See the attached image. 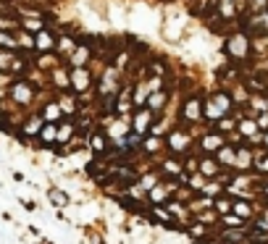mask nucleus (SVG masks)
Returning <instances> with one entry per match:
<instances>
[{"label":"nucleus","mask_w":268,"mask_h":244,"mask_svg":"<svg viewBox=\"0 0 268 244\" xmlns=\"http://www.w3.org/2000/svg\"><path fill=\"white\" fill-rule=\"evenodd\" d=\"M234 129V121H229V118H218V132H232Z\"/></svg>","instance_id":"obj_40"},{"label":"nucleus","mask_w":268,"mask_h":244,"mask_svg":"<svg viewBox=\"0 0 268 244\" xmlns=\"http://www.w3.org/2000/svg\"><path fill=\"white\" fill-rule=\"evenodd\" d=\"M53 79H56L58 89H68V87H71V76H68L63 68H56V71H53Z\"/></svg>","instance_id":"obj_23"},{"label":"nucleus","mask_w":268,"mask_h":244,"mask_svg":"<svg viewBox=\"0 0 268 244\" xmlns=\"http://www.w3.org/2000/svg\"><path fill=\"white\" fill-rule=\"evenodd\" d=\"M13 63V50H3L0 48V71H8Z\"/></svg>","instance_id":"obj_30"},{"label":"nucleus","mask_w":268,"mask_h":244,"mask_svg":"<svg viewBox=\"0 0 268 244\" xmlns=\"http://www.w3.org/2000/svg\"><path fill=\"white\" fill-rule=\"evenodd\" d=\"M42 116H34V118H29L27 124H24V129H21V132H24V136H40V129H42Z\"/></svg>","instance_id":"obj_15"},{"label":"nucleus","mask_w":268,"mask_h":244,"mask_svg":"<svg viewBox=\"0 0 268 244\" xmlns=\"http://www.w3.org/2000/svg\"><path fill=\"white\" fill-rule=\"evenodd\" d=\"M229 110H232V97H229L226 92H216V95H210L208 100H205V105H203V116H205V118H210V121L224 118Z\"/></svg>","instance_id":"obj_1"},{"label":"nucleus","mask_w":268,"mask_h":244,"mask_svg":"<svg viewBox=\"0 0 268 244\" xmlns=\"http://www.w3.org/2000/svg\"><path fill=\"white\" fill-rule=\"evenodd\" d=\"M239 132H242L244 136H255V134H258V124H255V121H242V124H239Z\"/></svg>","instance_id":"obj_32"},{"label":"nucleus","mask_w":268,"mask_h":244,"mask_svg":"<svg viewBox=\"0 0 268 244\" xmlns=\"http://www.w3.org/2000/svg\"><path fill=\"white\" fill-rule=\"evenodd\" d=\"M56 48H58V53H74L76 42L71 40V37H60V40H56Z\"/></svg>","instance_id":"obj_29"},{"label":"nucleus","mask_w":268,"mask_h":244,"mask_svg":"<svg viewBox=\"0 0 268 244\" xmlns=\"http://www.w3.org/2000/svg\"><path fill=\"white\" fill-rule=\"evenodd\" d=\"M184 118H189V121H200L203 118V103H200V97H189V100L184 103Z\"/></svg>","instance_id":"obj_10"},{"label":"nucleus","mask_w":268,"mask_h":244,"mask_svg":"<svg viewBox=\"0 0 268 244\" xmlns=\"http://www.w3.org/2000/svg\"><path fill=\"white\" fill-rule=\"evenodd\" d=\"M21 27H24L27 32H32V34H37V32H42V29H45V24H42V19H37V16L21 19Z\"/></svg>","instance_id":"obj_22"},{"label":"nucleus","mask_w":268,"mask_h":244,"mask_svg":"<svg viewBox=\"0 0 268 244\" xmlns=\"http://www.w3.org/2000/svg\"><path fill=\"white\" fill-rule=\"evenodd\" d=\"M129 134V118L126 116H119V121H113L108 126V136L111 139H121V136Z\"/></svg>","instance_id":"obj_11"},{"label":"nucleus","mask_w":268,"mask_h":244,"mask_svg":"<svg viewBox=\"0 0 268 244\" xmlns=\"http://www.w3.org/2000/svg\"><path fill=\"white\" fill-rule=\"evenodd\" d=\"M40 139L48 142V144L56 142V139H58V124H48V121H45L42 129H40Z\"/></svg>","instance_id":"obj_16"},{"label":"nucleus","mask_w":268,"mask_h":244,"mask_svg":"<svg viewBox=\"0 0 268 244\" xmlns=\"http://www.w3.org/2000/svg\"><path fill=\"white\" fill-rule=\"evenodd\" d=\"M168 147H171V152H184L189 147V134L187 132H181V129H174L171 134H168Z\"/></svg>","instance_id":"obj_7"},{"label":"nucleus","mask_w":268,"mask_h":244,"mask_svg":"<svg viewBox=\"0 0 268 244\" xmlns=\"http://www.w3.org/2000/svg\"><path fill=\"white\" fill-rule=\"evenodd\" d=\"M89 55H92V53H89L87 45H76V50L71 53V66L74 68H84L87 66V60H89Z\"/></svg>","instance_id":"obj_12"},{"label":"nucleus","mask_w":268,"mask_h":244,"mask_svg":"<svg viewBox=\"0 0 268 244\" xmlns=\"http://www.w3.org/2000/svg\"><path fill=\"white\" fill-rule=\"evenodd\" d=\"M200 144H203L205 152H218L221 147H224V136H221V132H216V134H205Z\"/></svg>","instance_id":"obj_13"},{"label":"nucleus","mask_w":268,"mask_h":244,"mask_svg":"<svg viewBox=\"0 0 268 244\" xmlns=\"http://www.w3.org/2000/svg\"><path fill=\"white\" fill-rule=\"evenodd\" d=\"M252 105H255L258 110H268V100H263V97H255V100H252Z\"/></svg>","instance_id":"obj_43"},{"label":"nucleus","mask_w":268,"mask_h":244,"mask_svg":"<svg viewBox=\"0 0 268 244\" xmlns=\"http://www.w3.org/2000/svg\"><path fill=\"white\" fill-rule=\"evenodd\" d=\"M252 5H255V8H263V5H266V0H252Z\"/></svg>","instance_id":"obj_47"},{"label":"nucleus","mask_w":268,"mask_h":244,"mask_svg":"<svg viewBox=\"0 0 268 244\" xmlns=\"http://www.w3.org/2000/svg\"><path fill=\"white\" fill-rule=\"evenodd\" d=\"M250 160H252V152L247 150V147H239V150H237V160H234V165H237V168H247V165H250Z\"/></svg>","instance_id":"obj_24"},{"label":"nucleus","mask_w":268,"mask_h":244,"mask_svg":"<svg viewBox=\"0 0 268 244\" xmlns=\"http://www.w3.org/2000/svg\"><path fill=\"white\" fill-rule=\"evenodd\" d=\"M74 134V124L71 121H63V124H58V139L56 142H68Z\"/></svg>","instance_id":"obj_26"},{"label":"nucleus","mask_w":268,"mask_h":244,"mask_svg":"<svg viewBox=\"0 0 268 244\" xmlns=\"http://www.w3.org/2000/svg\"><path fill=\"white\" fill-rule=\"evenodd\" d=\"M150 92H152V89H150L148 81H140V84H137V92H134V105H145Z\"/></svg>","instance_id":"obj_21"},{"label":"nucleus","mask_w":268,"mask_h":244,"mask_svg":"<svg viewBox=\"0 0 268 244\" xmlns=\"http://www.w3.org/2000/svg\"><path fill=\"white\" fill-rule=\"evenodd\" d=\"M60 110H63L66 113V116H71V113H76V103L71 100V97H60Z\"/></svg>","instance_id":"obj_33"},{"label":"nucleus","mask_w":268,"mask_h":244,"mask_svg":"<svg viewBox=\"0 0 268 244\" xmlns=\"http://www.w3.org/2000/svg\"><path fill=\"white\" fill-rule=\"evenodd\" d=\"M142 150H145V152H158V150H160V139H158V136H150V139H145V142H142Z\"/></svg>","instance_id":"obj_35"},{"label":"nucleus","mask_w":268,"mask_h":244,"mask_svg":"<svg viewBox=\"0 0 268 244\" xmlns=\"http://www.w3.org/2000/svg\"><path fill=\"white\" fill-rule=\"evenodd\" d=\"M232 213H234V216H239V218H244V220H247V218L252 216V208H250V202L237 200V202H232Z\"/></svg>","instance_id":"obj_20"},{"label":"nucleus","mask_w":268,"mask_h":244,"mask_svg":"<svg viewBox=\"0 0 268 244\" xmlns=\"http://www.w3.org/2000/svg\"><path fill=\"white\" fill-rule=\"evenodd\" d=\"M89 144H92V150H95V152H103V150H105V136H103V134H95Z\"/></svg>","instance_id":"obj_37"},{"label":"nucleus","mask_w":268,"mask_h":244,"mask_svg":"<svg viewBox=\"0 0 268 244\" xmlns=\"http://www.w3.org/2000/svg\"><path fill=\"white\" fill-rule=\"evenodd\" d=\"M60 105L58 103H48V108H45V113H42V121H48V124H56V118L60 116Z\"/></svg>","instance_id":"obj_25"},{"label":"nucleus","mask_w":268,"mask_h":244,"mask_svg":"<svg viewBox=\"0 0 268 244\" xmlns=\"http://www.w3.org/2000/svg\"><path fill=\"white\" fill-rule=\"evenodd\" d=\"M263 192H266V194H268V184H266V187H263Z\"/></svg>","instance_id":"obj_49"},{"label":"nucleus","mask_w":268,"mask_h":244,"mask_svg":"<svg viewBox=\"0 0 268 244\" xmlns=\"http://www.w3.org/2000/svg\"><path fill=\"white\" fill-rule=\"evenodd\" d=\"M11 27H13L11 19H0V32H5V29H11Z\"/></svg>","instance_id":"obj_45"},{"label":"nucleus","mask_w":268,"mask_h":244,"mask_svg":"<svg viewBox=\"0 0 268 244\" xmlns=\"http://www.w3.org/2000/svg\"><path fill=\"white\" fill-rule=\"evenodd\" d=\"M11 97L19 105H29L34 100V89H32L29 81H13V84H11Z\"/></svg>","instance_id":"obj_3"},{"label":"nucleus","mask_w":268,"mask_h":244,"mask_svg":"<svg viewBox=\"0 0 268 244\" xmlns=\"http://www.w3.org/2000/svg\"><path fill=\"white\" fill-rule=\"evenodd\" d=\"M168 213H171V216H184V208H181L179 202H171L168 205Z\"/></svg>","instance_id":"obj_41"},{"label":"nucleus","mask_w":268,"mask_h":244,"mask_svg":"<svg viewBox=\"0 0 268 244\" xmlns=\"http://www.w3.org/2000/svg\"><path fill=\"white\" fill-rule=\"evenodd\" d=\"M132 105H134V97H132V87H126V89H119V100H116V105H113V113H119V116H126V113L132 110Z\"/></svg>","instance_id":"obj_8"},{"label":"nucleus","mask_w":268,"mask_h":244,"mask_svg":"<svg viewBox=\"0 0 268 244\" xmlns=\"http://www.w3.org/2000/svg\"><path fill=\"white\" fill-rule=\"evenodd\" d=\"M197 171L203 173V176H216L218 173V160H213V158H203L200 163H197Z\"/></svg>","instance_id":"obj_14"},{"label":"nucleus","mask_w":268,"mask_h":244,"mask_svg":"<svg viewBox=\"0 0 268 244\" xmlns=\"http://www.w3.org/2000/svg\"><path fill=\"white\" fill-rule=\"evenodd\" d=\"M174 192H176V184H155L152 189H148V197H150V202L160 205L163 200H168Z\"/></svg>","instance_id":"obj_9"},{"label":"nucleus","mask_w":268,"mask_h":244,"mask_svg":"<svg viewBox=\"0 0 268 244\" xmlns=\"http://www.w3.org/2000/svg\"><path fill=\"white\" fill-rule=\"evenodd\" d=\"M224 223H226V226H242V223H244V218L234 216V213H226V216H224Z\"/></svg>","instance_id":"obj_38"},{"label":"nucleus","mask_w":268,"mask_h":244,"mask_svg":"<svg viewBox=\"0 0 268 244\" xmlns=\"http://www.w3.org/2000/svg\"><path fill=\"white\" fill-rule=\"evenodd\" d=\"M150 126H152V110L150 108H140L137 110V116H134V121H132V129L137 134H148Z\"/></svg>","instance_id":"obj_5"},{"label":"nucleus","mask_w":268,"mask_h":244,"mask_svg":"<svg viewBox=\"0 0 268 244\" xmlns=\"http://www.w3.org/2000/svg\"><path fill=\"white\" fill-rule=\"evenodd\" d=\"M263 142H266V144H268V132H266V136H263Z\"/></svg>","instance_id":"obj_48"},{"label":"nucleus","mask_w":268,"mask_h":244,"mask_svg":"<svg viewBox=\"0 0 268 244\" xmlns=\"http://www.w3.org/2000/svg\"><path fill=\"white\" fill-rule=\"evenodd\" d=\"M258 168L263 173H268V158H258Z\"/></svg>","instance_id":"obj_44"},{"label":"nucleus","mask_w":268,"mask_h":244,"mask_svg":"<svg viewBox=\"0 0 268 244\" xmlns=\"http://www.w3.org/2000/svg\"><path fill=\"white\" fill-rule=\"evenodd\" d=\"M48 197H50V200L56 202V205H60V208H63V205L68 202V197H66V194H60V192H56V189H50Z\"/></svg>","instance_id":"obj_36"},{"label":"nucleus","mask_w":268,"mask_h":244,"mask_svg":"<svg viewBox=\"0 0 268 244\" xmlns=\"http://www.w3.org/2000/svg\"><path fill=\"white\" fill-rule=\"evenodd\" d=\"M226 53L232 58H247V53H250V42H247V37L244 34H234V37H229V42H226Z\"/></svg>","instance_id":"obj_2"},{"label":"nucleus","mask_w":268,"mask_h":244,"mask_svg":"<svg viewBox=\"0 0 268 244\" xmlns=\"http://www.w3.org/2000/svg\"><path fill=\"white\" fill-rule=\"evenodd\" d=\"M16 42H19V48H24V50H34V34L21 32V34L16 37Z\"/></svg>","instance_id":"obj_31"},{"label":"nucleus","mask_w":268,"mask_h":244,"mask_svg":"<svg viewBox=\"0 0 268 244\" xmlns=\"http://www.w3.org/2000/svg\"><path fill=\"white\" fill-rule=\"evenodd\" d=\"M0 48H3V50H16L19 48L16 37L8 34V32H0Z\"/></svg>","instance_id":"obj_28"},{"label":"nucleus","mask_w":268,"mask_h":244,"mask_svg":"<svg viewBox=\"0 0 268 244\" xmlns=\"http://www.w3.org/2000/svg\"><path fill=\"white\" fill-rule=\"evenodd\" d=\"M166 100H168V95L163 92V89H158V92H152L150 97H148V108L155 113V110H160L166 105Z\"/></svg>","instance_id":"obj_18"},{"label":"nucleus","mask_w":268,"mask_h":244,"mask_svg":"<svg viewBox=\"0 0 268 244\" xmlns=\"http://www.w3.org/2000/svg\"><path fill=\"white\" fill-rule=\"evenodd\" d=\"M181 168H184V165H181V163H179V160H176V158L166 160V165H163V171L168 173V176H181Z\"/></svg>","instance_id":"obj_27"},{"label":"nucleus","mask_w":268,"mask_h":244,"mask_svg":"<svg viewBox=\"0 0 268 244\" xmlns=\"http://www.w3.org/2000/svg\"><path fill=\"white\" fill-rule=\"evenodd\" d=\"M152 218H158L160 223H166V226H179V220H176V216H171L168 210H163L160 205H155L152 208Z\"/></svg>","instance_id":"obj_17"},{"label":"nucleus","mask_w":268,"mask_h":244,"mask_svg":"<svg viewBox=\"0 0 268 244\" xmlns=\"http://www.w3.org/2000/svg\"><path fill=\"white\" fill-rule=\"evenodd\" d=\"M234 160H237V150L224 144V147L218 150V165H234Z\"/></svg>","instance_id":"obj_19"},{"label":"nucleus","mask_w":268,"mask_h":244,"mask_svg":"<svg viewBox=\"0 0 268 244\" xmlns=\"http://www.w3.org/2000/svg\"><path fill=\"white\" fill-rule=\"evenodd\" d=\"M258 129H263V132H268V113H260V118L255 121Z\"/></svg>","instance_id":"obj_42"},{"label":"nucleus","mask_w":268,"mask_h":244,"mask_svg":"<svg viewBox=\"0 0 268 244\" xmlns=\"http://www.w3.org/2000/svg\"><path fill=\"white\" fill-rule=\"evenodd\" d=\"M34 50L37 53H53L56 50V37H53L50 29H42V32L34 34Z\"/></svg>","instance_id":"obj_6"},{"label":"nucleus","mask_w":268,"mask_h":244,"mask_svg":"<svg viewBox=\"0 0 268 244\" xmlns=\"http://www.w3.org/2000/svg\"><path fill=\"white\" fill-rule=\"evenodd\" d=\"M71 89L74 92H84V89L92 87V76H89L87 68H71Z\"/></svg>","instance_id":"obj_4"},{"label":"nucleus","mask_w":268,"mask_h":244,"mask_svg":"<svg viewBox=\"0 0 268 244\" xmlns=\"http://www.w3.org/2000/svg\"><path fill=\"white\" fill-rule=\"evenodd\" d=\"M213 205H216V210L221 213V216H226V213H232V200H226V197H218V200L213 202Z\"/></svg>","instance_id":"obj_34"},{"label":"nucleus","mask_w":268,"mask_h":244,"mask_svg":"<svg viewBox=\"0 0 268 244\" xmlns=\"http://www.w3.org/2000/svg\"><path fill=\"white\" fill-rule=\"evenodd\" d=\"M192 234H195V236H203V234H205V228H203V226H195V228H192Z\"/></svg>","instance_id":"obj_46"},{"label":"nucleus","mask_w":268,"mask_h":244,"mask_svg":"<svg viewBox=\"0 0 268 244\" xmlns=\"http://www.w3.org/2000/svg\"><path fill=\"white\" fill-rule=\"evenodd\" d=\"M200 192H203L205 197H218V192H221V187H218V184H205V187L200 189Z\"/></svg>","instance_id":"obj_39"}]
</instances>
